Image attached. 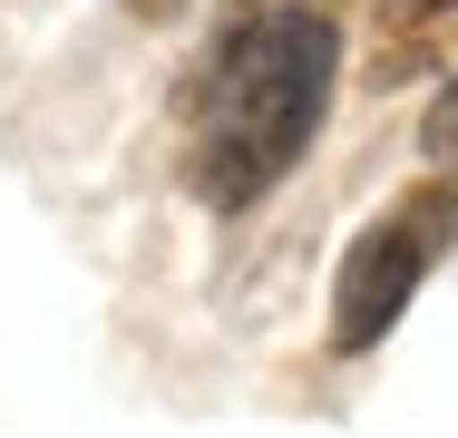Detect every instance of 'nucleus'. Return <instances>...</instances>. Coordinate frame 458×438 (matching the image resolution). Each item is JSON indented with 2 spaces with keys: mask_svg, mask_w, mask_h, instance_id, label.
<instances>
[{
  "mask_svg": "<svg viewBox=\"0 0 458 438\" xmlns=\"http://www.w3.org/2000/svg\"><path fill=\"white\" fill-rule=\"evenodd\" d=\"M332 49L342 39L322 10H254L215 49L195 88V156H185L205 205H254L274 175H293L332 97Z\"/></svg>",
  "mask_w": 458,
  "mask_h": 438,
  "instance_id": "f257e3e1",
  "label": "nucleus"
},
{
  "mask_svg": "<svg viewBox=\"0 0 458 438\" xmlns=\"http://www.w3.org/2000/svg\"><path fill=\"white\" fill-rule=\"evenodd\" d=\"M458 244V185H420L410 205H390L361 244L342 254V292H332V341L370 350L420 292V273Z\"/></svg>",
  "mask_w": 458,
  "mask_h": 438,
  "instance_id": "f03ea898",
  "label": "nucleus"
},
{
  "mask_svg": "<svg viewBox=\"0 0 458 438\" xmlns=\"http://www.w3.org/2000/svg\"><path fill=\"white\" fill-rule=\"evenodd\" d=\"M420 147H429L439 166H449V156H458V79L439 88V107H429V127H420Z\"/></svg>",
  "mask_w": 458,
  "mask_h": 438,
  "instance_id": "7ed1b4c3",
  "label": "nucleus"
},
{
  "mask_svg": "<svg viewBox=\"0 0 458 438\" xmlns=\"http://www.w3.org/2000/svg\"><path fill=\"white\" fill-rule=\"evenodd\" d=\"M390 10H400V20H429V10H449V0H390Z\"/></svg>",
  "mask_w": 458,
  "mask_h": 438,
  "instance_id": "20e7f679",
  "label": "nucleus"
},
{
  "mask_svg": "<svg viewBox=\"0 0 458 438\" xmlns=\"http://www.w3.org/2000/svg\"><path fill=\"white\" fill-rule=\"evenodd\" d=\"M127 10H137V20H176V0H127Z\"/></svg>",
  "mask_w": 458,
  "mask_h": 438,
  "instance_id": "39448f33",
  "label": "nucleus"
}]
</instances>
